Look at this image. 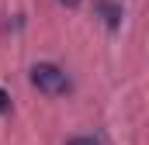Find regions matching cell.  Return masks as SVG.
<instances>
[{"mask_svg": "<svg viewBox=\"0 0 149 145\" xmlns=\"http://www.w3.org/2000/svg\"><path fill=\"white\" fill-rule=\"evenodd\" d=\"M31 83H35L45 97L70 93V76H66V69H59L56 62H38V66H31Z\"/></svg>", "mask_w": 149, "mask_h": 145, "instance_id": "1", "label": "cell"}, {"mask_svg": "<svg viewBox=\"0 0 149 145\" xmlns=\"http://www.w3.org/2000/svg\"><path fill=\"white\" fill-rule=\"evenodd\" d=\"M94 7L104 14V21H108L111 28H118V21H121V7H118V3H111V0H97Z\"/></svg>", "mask_w": 149, "mask_h": 145, "instance_id": "2", "label": "cell"}, {"mask_svg": "<svg viewBox=\"0 0 149 145\" xmlns=\"http://www.w3.org/2000/svg\"><path fill=\"white\" fill-rule=\"evenodd\" d=\"M66 145H101L97 138H90V135H76V138H70Z\"/></svg>", "mask_w": 149, "mask_h": 145, "instance_id": "3", "label": "cell"}, {"mask_svg": "<svg viewBox=\"0 0 149 145\" xmlns=\"http://www.w3.org/2000/svg\"><path fill=\"white\" fill-rule=\"evenodd\" d=\"M3 110H10V97H7V90H0V114Z\"/></svg>", "mask_w": 149, "mask_h": 145, "instance_id": "4", "label": "cell"}, {"mask_svg": "<svg viewBox=\"0 0 149 145\" xmlns=\"http://www.w3.org/2000/svg\"><path fill=\"white\" fill-rule=\"evenodd\" d=\"M59 3H66V7H76V3H80V0H59Z\"/></svg>", "mask_w": 149, "mask_h": 145, "instance_id": "5", "label": "cell"}]
</instances>
